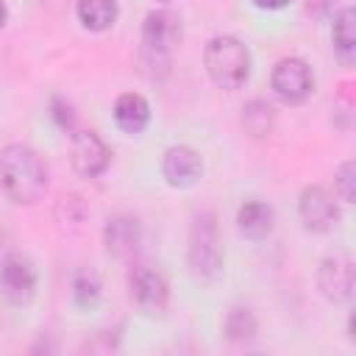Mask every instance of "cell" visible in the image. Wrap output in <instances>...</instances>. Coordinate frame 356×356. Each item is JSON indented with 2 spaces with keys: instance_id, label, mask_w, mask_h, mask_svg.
Here are the masks:
<instances>
[{
  "instance_id": "6da1fadb",
  "label": "cell",
  "mask_w": 356,
  "mask_h": 356,
  "mask_svg": "<svg viewBox=\"0 0 356 356\" xmlns=\"http://www.w3.org/2000/svg\"><path fill=\"white\" fill-rule=\"evenodd\" d=\"M0 189L11 203H33L47 189V164L44 159L22 142L6 145L0 150Z\"/></svg>"
},
{
  "instance_id": "7a4b0ae2",
  "label": "cell",
  "mask_w": 356,
  "mask_h": 356,
  "mask_svg": "<svg viewBox=\"0 0 356 356\" xmlns=\"http://www.w3.org/2000/svg\"><path fill=\"white\" fill-rule=\"evenodd\" d=\"M203 64L209 78L220 89H239L250 78V50L242 44V39L231 33L209 39L203 50Z\"/></svg>"
},
{
  "instance_id": "3957f363",
  "label": "cell",
  "mask_w": 356,
  "mask_h": 356,
  "mask_svg": "<svg viewBox=\"0 0 356 356\" xmlns=\"http://www.w3.org/2000/svg\"><path fill=\"white\" fill-rule=\"evenodd\" d=\"M189 273L197 281H214L222 270V248L217 234V220L211 211H200L189 228V248H186Z\"/></svg>"
},
{
  "instance_id": "277c9868",
  "label": "cell",
  "mask_w": 356,
  "mask_h": 356,
  "mask_svg": "<svg viewBox=\"0 0 356 356\" xmlns=\"http://www.w3.org/2000/svg\"><path fill=\"white\" fill-rule=\"evenodd\" d=\"M128 298L142 314H159L167 309L170 284L164 273L153 264H131L128 270Z\"/></svg>"
},
{
  "instance_id": "5b68a950",
  "label": "cell",
  "mask_w": 356,
  "mask_h": 356,
  "mask_svg": "<svg viewBox=\"0 0 356 356\" xmlns=\"http://www.w3.org/2000/svg\"><path fill=\"white\" fill-rule=\"evenodd\" d=\"M270 86L284 106H300L314 92V72L303 58L286 56L273 67Z\"/></svg>"
},
{
  "instance_id": "8992f818",
  "label": "cell",
  "mask_w": 356,
  "mask_h": 356,
  "mask_svg": "<svg viewBox=\"0 0 356 356\" xmlns=\"http://www.w3.org/2000/svg\"><path fill=\"white\" fill-rule=\"evenodd\" d=\"M39 273L36 264L25 253H6L0 261V292L6 295L8 303L25 306L36 295Z\"/></svg>"
},
{
  "instance_id": "52a82bcc",
  "label": "cell",
  "mask_w": 356,
  "mask_h": 356,
  "mask_svg": "<svg viewBox=\"0 0 356 356\" xmlns=\"http://www.w3.org/2000/svg\"><path fill=\"white\" fill-rule=\"evenodd\" d=\"M70 164L81 178H97L106 172L108 161H111V150L108 145L100 139L97 131H72L70 134Z\"/></svg>"
},
{
  "instance_id": "ba28073f",
  "label": "cell",
  "mask_w": 356,
  "mask_h": 356,
  "mask_svg": "<svg viewBox=\"0 0 356 356\" xmlns=\"http://www.w3.org/2000/svg\"><path fill=\"white\" fill-rule=\"evenodd\" d=\"M298 217L309 234H325L339 222V206L325 186H306L298 197Z\"/></svg>"
},
{
  "instance_id": "9c48e42d",
  "label": "cell",
  "mask_w": 356,
  "mask_h": 356,
  "mask_svg": "<svg viewBox=\"0 0 356 356\" xmlns=\"http://www.w3.org/2000/svg\"><path fill=\"white\" fill-rule=\"evenodd\" d=\"M317 289L334 306L350 303V298H353V261L348 256H325L317 264Z\"/></svg>"
},
{
  "instance_id": "30bf717a",
  "label": "cell",
  "mask_w": 356,
  "mask_h": 356,
  "mask_svg": "<svg viewBox=\"0 0 356 356\" xmlns=\"http://www.w3.org/2000/svg\"><path fill=\"white\" fill-rule=\"evenodd\" d=\"M184 36V22L170 8H156L142 22V50L170 56Z\"/></svg>"
},
{
  "instance_id": "8fae6325",
  "label": "cell",
  "mask_w": 356,
  "mask_h": 356,
  "mask_svg": "<svg viewBox=\"0 0 356 356\" xmlns=\"http://www.w3.org/2000/svg\"><path fill=\"white\" fill-rule=\"evenodd\" d=\"M106 253L120 261H134L142 248V222L134 214H114L103 225Z\"/></svg>"
},
{
  "instance_id": "7c38bea8",
  "label": "cell",
  "mask_w": 356,
  "mask_h": 356,
  "mask_svg": "<svg viewBox=\"0 0 356 356\" xmlns=\"http://www.w3.org/2000/svg\"><path fill=\"white\" fill-rule=\"evenodd\" d=\"M161 175L170 186L186 189V186L197 184V178L203 175V159L189 145H172L161 156Z\"/></svg>"
},
{
  "instance_id": "4fadbf2b",
  "label": "cell",
  "mask_w": 356,
  "mask_h": 356,
  "mask_svg": "<svg viewBox=\"0 0 356 356\" xmlns=\"http://www.w3.org/2000/svg\"><path fill=\"white\" fill-rule=\"evenodd\" d=\"M273 225H275V214H273V209H270L264 200H259V197H248V200H242V206L236 209V231H239L245 239H253V242L267 239L270 231H273Z\"/></svg>"
},
{
  "instance_id": "5bb4252c",
  "label": "cell",
  "mask_w": 356,
  "mask_h": 356,
  "mask_svg": "<svg viewBox=\"0 0 356 356\" xmlns=\"http://www.w3.org/2000/svg\"><path fill=\"white\" fill-rule=\"evenodd\" d=\"M114 122L125 134H142L150 122V103L139 92H125L114 103Z\"/></svg>"
},
{
  "instance_id": "9a60e30c",
  "label": "cell",
  "mask_w": 356,
  "mask_h": 356,
  "mask_svg": "<svg viewBox=\"0 0 356 356\" xmlns=\"http://www.w3.org/2000/svg\"><path fill=\"white\" fill-rule=\"evenodd\" d=\"M75 14H78V22L86 31L103 33V31H108L117 22L120 6H117V0H78Z\"/></svg>"
},
{
  "instance_id": "2e32d148",
  "label": "cell",
  "mask_w": 356,
  "mask_h": 356,
  "mask_svg": "<svg viewBox=\"0 0 356 356\" xmlns=\"http://www.w3.org/2000/svg\"><path fill=\"white\" fill-rule=\"evenodd\" d=\"M331 39H334V50H337L339 61L345 67H350L356 58V11L350 6H345L342 11L334 14Z\"/></svg>"
},
{
  "instance_id": "e0dca14e",
  "label": "cell",
  "mask_w": 356,
  "mask_h": 356,
  "mask_svg": "<svg viewBox=\"0 0 356 356\" xmlns=\"http://www.w3.org/2000/svg\"><path fill=\"white\" fill-rule=\"evenodd\" d=\"M222 331H225V337H228L234 345H248V342H253L256 334H259V320H256L253 309L236 303V306H231V309L225 312Z\"/></svg>"
},
{
  "instance_id": "ac0fdd59",
  "label": "cell",
  "mask_w": 356,
  "mask_h": 356,
  "mask_svg": "<svg viewBox=\"0 0 356 356\" xmlns=\"http://www.w3.org/2000/svg\"><path fill=\"white\" fill-rule=\"evenodd\" d=\"M100 292H103V284H100V275L89 267H81L72 278V300L75 306L81 309H95L97 300H100Z\"/></svg>"
},
{
  "instance_id": "d6986e66",
  "label": "cell",
  "mask_w": 356,
  "mask_h": 356,
  "mask_svg": "<svg viewBox=\"0 0 356 356\" xmlns=\"http://www.w3.org/2000/svg\"><path fill=\"white\" fill-rule=\"evenodd\" d=\"M242 111H245L242 122L253 136H261V134H267L273 128V106L267 100H250Z\"/></svg>"
},
{
  "instance_id": "ffe728a7",
  "label": "cell",
  "mask_w": 356,
  "mask_h": 356,
  "mask_svg": "<svg viewBox=\"0 0 356 356\" xmlns=\"http://www.w3.org/2000/svg\"><path fill=\"white\" fill-rule=\"evenodd\" d=\"M353 184H356V164H353V159H348L334 172V189L342 203H353Z\"/></svg>"
},
{
  "instance_id": "44dd1931",
  "label": "cell",
  "mask_w": 356,
  "mask_h": 356,
  "mask_svg": "<svg viewBox=\"0 0 356 356\" xmlns=\"http://www.w3.org/2000/svg\"><path fill=\"white\" fill-rule=\"evenodd\" d=\"M53 117H56V122L64 128V131H75V114H72V108L64 103V100H53Z\"/></svg>"
},
{
  "instance_id": "7402d4cb",
  "label": "cell",
  "mask_w": 356,
  "mask_h": 356,
  "mask_svg": "<svg viewBox=\"0 0 356 356\" xmlns=\"http://www.w3.org/2000/svg\"><path fill=\"white\" fill-rule=\"evenodd\" d=\"M337 3H339V0H309V11H314L317 17H325V14L334 11Z\"/></svg>"
},
{
  "instance_id": "603a6c76",
  "label": "cell",
  "mask_w": 356,
  "mask_h": 356,
  "mask_svg": "<svg viewBox=\"0 0 356 356\" xmlns=\"http://www.w3.org/2000/svg\"><path fill=\"white\" fill-rule=\"evenodd\" d=\"M256 8H264V11H278V8H284V6H289L292 0H250Z\"/></svg>"
},
{
  "instance_id": "cb8c5ba5",
  "label": "cell",
  "mask_w": 356,
  "mask_h": 356,
  "mask_svg": "<svg viewBox=\"0 0 356 356\" xmlns=\"http://www.w3.org/2000/svg\"><path fill=\"white\" fill-rule=\"evenodd\" d=\"M6 19H8V8H6V0H0V28L6 25Z\"/></svg>"
},
{
  "instance_id": "d4e9b609",
  "label": "cell",
  "mask_w": 356,
  "mask_h": 356,
  "mask_svg": "<svg viewBox=\"0 0 356 356\" xmlns=\"http://www.w3.org/2000/svg\"><path fill=\"white\" fill-rule=\"evenodd\" d=\"M159 3H170V0H159Z\"/></svg>"
}]
</instances>
